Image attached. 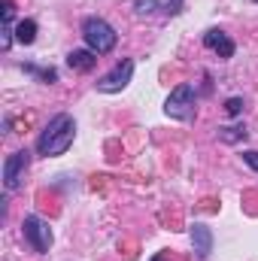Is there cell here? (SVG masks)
<instances>
[{
  "label": "cell",
  "mask_w": 258,
  "mask_h": 261,
  "mask_svg": "<svg viewBox=\"0 0 258 261\" xmlns=\"http://www.w3.org/2000/svg\"><path fill=\"white\" fill-rule=\"evenodd\" d=\"M0 18H3V37H0V49L9 52L12 49V37H15V3L12 0H3L0 3Z\"/></svg>",
  "instance_id": "9"
},
{
  "label": "cell",
  "mask_w": 258,
  "mask_h": 261,
  "mask_svg": "<svg viewBox=\"0 0 258 261\" xmlns=\"http://www.w3.org/2000/svg\"><path fill=\"white\" fill-rule=\"evenodd\" d=\"M28 167H31V152H28V149H18V152H12V155L3 161V189H6V195L21 189Z\"/></svg>",
  "instance_id": "5"
},
{
  "label": "cell",
  "mask_w": 258,
  "mask_h": 261,
  "mask_svg": "<svg viewBox=\"0 0 258 261\" xmlns=\"http://www.w3.org/2000/svg\"><path fill=\"white\" fill-rule=\"evenodd\" d=\"M164 15H179L183 12V0H164Z\"/></svg>",
  "instance_id": "16"
},
{
  "label": "cell",
  "mask_w": 258,
  "mask_h": 261,
  "mask_svg": "<svg viewBox=\"0 0 258 261\" xmlns=\"http://www.w3.org/2000/svg\"><path fill=\"white\" fill-rule=\"evenodd\" d=\"M131 79H134V61L125 58V61H119V64L113 67L110 73H104V76L94 82V88H97L100 94H119V91L128 88Z\"/></svg>",
  "instance_id": "6"
},
{
  "label": "cell",
  "mask_w": 258,
  "mask_h": 261,
  "mask_svg": "<svg viewBox=\"0 0 258 261\" xmlns=\"http://www.w3.org/2000/svg\"><path fill=\"white\" fill-rule=\"evenodd\" d=\"M203 46H207L210 52H216L219 58H234V52H237L234 40H231L225 31H219V28H210V31H203Z\"/></svg>",
  "instance_id": "7"
},
{
  "label": "cell",
  "mask_w": 258,
  "mask_h": 261,
  "mask_svg": "<svg viewBox=\"0 0 258 261\" xmlns=\"http://www.w3.org/2000/svg\"><path fill=\"white\" fill-rule=\"evenodd\" d=\"M158 9H164L161 0H134V12L143 18V15H155Z\"/></svg>",
  "instance_id": "13"
},
{
  "label": "cell",
  "mask_w": 258,
  "mask_h": 261,
  "mask_svg": "<svg viewBox=\"0 0 258 261\" xmlns=\"http://www.w3.org/2000/svg\"><path fill=\"white\" fill-rule=\"evenodd\" d=\"M164 113L170 116V119H176V122H192L194 119V88L189 82H183V85H176L170 94H167V100H164Z\"/></svg>",
  "instance_id": "3"
},
{
  "label": "cell",
  "mask_w": 258,
  "mask_h": 261,
  "mask_svg": "<svg viewBox=\"0 0 258 261\" xmlns=\"http://www.w3.org/2000/svg\"><path fill=\"white\" fill-rule=\"evenodd\" d=\"M24 73H31V76H37L40 82H46V85H52V82H58V70L55 67H37V64H21Z\"/></svg>",
  "instance_id": "12"
},
{
  "label": "cell",
  "mask_w": 258,
  "mask_h": 261,
  "mask_svg": "<svg viewBox=\"0 0 258 261\" xmlns=\"http://www.w3.org/2000/svg\"><path fill=\"white\" fill-rule=\"evenodd\" d=\"M225 113H228L231 119L240 116V113H243V97H228V100H225Z\"/></svg>",
  "instance_id": "15"
},
{
  "label": "cell",
  "mask_w": 258,
  "mask_h": 261,
  "mask_svg": "<svg viewBox=\"0 0 258 261\" xmlns=\"http://www.w3.org/2000/svg\"><path fill=\"white\" fill-rule=\"evenodd\" d=\"M15 40L24 43V46H31V43L37 40V21H34V18H21V21L15 24Z\"/></svg>",
  "instance_id": "11"
},
{
  "label": "cell",
  "mask_w": 258,
  "mask_h": 261,
  "mask_svg": "<svg viewBox=\"0 0 258 261\" xmlns=\"http://www.w3.org/2000/svg\"><path fill=\"white\" fill-rule=\"evenodd\" d=\"M82 40H85V49H91L94 55H110L116 49V43H119V34L107 18L88 15L82 21Z\"/></svg>",
  "instance_id": "2"
},
{
  "label": "cell",
  "mask_w": 258,
  "mask_h": 261,
  "mask_svg": "<svg viewBox=\"0 0 258 261\" xmlns=\"http://www.w3.org/2000/svg\"><path fill=\"white\" fill-rule=\"evenodd\" d=\"M149 261H164V255H155V258H149Z\"/></svg>",
  "instance_id": "18"
},
{
  "label": "cell",
  "mask_w": 258,
  "mask_h": 261,
  "mask_svg": "<svg viewBox=\"0 0 258 261\" xmlns=\"http://www.w3.org/2000/svg\"><path fill=\"white\" fill-rule=\"evenodd\" d=\"M97 58H100V55H94L91 49H73V52L67 55V67H70L73 73H91V70L97 67Z\"/></svg>",
  "instance_id": "10"
},
{
  "label": "cell",
  "mask_w": 258,
  "mask_h": 261,
  "mask_svg": "<svg viewBox=\"0 0 258 261\" xmlns=\"http://www.w3.org/2000/svg\"><path fill=\"white\" fill-rule=\"evenodd\" d=\"M189 237H192L194 255H197L200 261L210 258V252H213V231H210L203 222H194L192 228H189Z\"/></svg>",
  "instance_id": "8"
},
{
  "label": "cell",
  "mask_w": 258,
  "mask_h": 261,
  "mask_svg": "<svg viewBox=\"0 0 258 261\" xmlns=\"http://www.w3.org/2000/svg\"><path fill=\"white\" fill-rule=\"evenodd\" d=\"M73 140H76V122H73V116L58 113L55 119H49L46 128L40 130L34 149L43 158H58V155H64L67 149L73 146Z\"/></svg>",
  "instance_id": "1"
},
{
  "label": "cell",
  "mask_w": 258,
  "mask_h": 261,
  "mask_svg": "<svg viewBox=\"0 0 258 261\" xmlns=\"http://www.w3.org/2000/svg\"><path fill=\"white\" fill-rule=\"evenodd\" d=\"M219 140H225V143L246 140V128H219Z\"/></svg>",
  "instance_id": "14"
},
{
  "label": "cell",
  "mask_w": 258,
  "mask_h": 261,
  "mask_svg": "<svg viewBox=\"0 0 258 261\" xmlns=\"http://www.w3.org/2000/svg\"><path fill=\"white\" fill-rule=\"evenodd\" d=\"M255 3H258V0H255Z\"/></svg>",
  "instance_id": "19"
},
{
  "label": "cell",
  "mask_w": 258,
  "mask_h": 261,
  "mask_svg": "<svg viewBox=\"0 0 258 261\" xmlns=\"http://www.w3.org/2000/svg\"><path fill=\"white\" fill-rule=\"evenodd\" d=\"M243 161H246V164L258 173V152H255V149H246V152H243Z\"/></svg>",
  "instance_id": "17"
},
{
  "label": "cell",
  "mask_w": 258,
  "mask_h": 261,
  "mask_svg": "<svg viewBox=\"0 0 258 261\" xmlns=\"http://www.w3.org/2000/svg\"><path fill=\"white\" fill-rule=\"evenodd\" d=\"M21 234H24V243L34 249V252H49L52 249V228H49V222L46 219H40V216H24V222H21Z\"/></svg>",
  "instance_id": "4"
}]
</instances>
